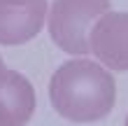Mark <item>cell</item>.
<instances>
[{
  "label": "cell",
  "instance_id": "6da1fadb",
  "mask_svg": "<svg viewBox=\"0 0 128 126\" xmlns=\"http://www.w3.org/2000/svg\"><path fill=\"white\" fill-rule=\"evenodd\" d=\"M49 100L61 117L77 124L105 119L116 100L114 77L100 63L77 58L54 72L49 82Z\"/></svg>",
  "mask_w": 128,
  "mask_h": 126
},
{
  "label": "cell",
  "instance_id": "7a4b0ae2",
  "mask_svg": "<svg viewBox=\"0 0 128 126\" xmlns=\"http://www.w3.org/2000/svg\"><path fill=\"white\" fill-rule=\"evenodd\" d=\"M105 12H110V0H54L49 7L54 44L74 56L88 54V33Z\"/></svg>",
  "mask_w": 128,
  "mask_h": 126
},
{
  "label": "cell",
  "instance_id": "3957f363",
  "mask_svg": "<svg viewBox=\"0 0 128 126\" xmlns=\"http://www.w3.org/2000/svg\"><path fill=\"white\" fill-rule=\"evenodd\" d=\"M88 51L112 70H128V12H105L88 33Z\"/></svg>",
  "mask_w": 128,
  "mask_h": 126
},
{
  "label": "cell",
  "instance_id": "277c9868",
  "mask_svg": "<svg viewBox=\"0 0 128 126\" xmlns=\"http://www.w3.org/2000/svg\"><path fill=\"white\" fill-rule=\"evenodd\" d=\"M47 10V0H35L26 5L0 3V44L14 47L33 40L44 26Z\"/></svg>",
  "mask_w": 128,
  "mask_h": 126
},
{
  "label": "cell",
  "instance_id": "5b68a950",
  "mask_svg": "<svg viewBox=\"0 0 128 126\" xmlns=\"http://www.w3.org/2000/svg\"><path fill=\"white\" fill-rule=\"evenodd\" d=\"M35 112V89L16 70L0 79V126H26Z\"/></svg>",
  "mask_w": 128,
  "mask_h": 126
},
{
  "label": "cell",
  "instance_id": "8992f818",
  "mask_svg": "<svg viewBox=\"0 0 128 126\" xmlns=\"http://www.w3.org/2000/svg\"><path fill=\"white\" fill-rule=\"evenodd\" d=\"M2 5H26V3H35V0H0Z\"/></svg>",
  "mask_w": 128,
  "mask_h": 126
},
{
  "label": "cell",
  "instance_id": "52a82bcc",
  "mask_svg": "<svg viewBox=\"0 0 128 126\" xmlns=\"http://www.w3.org/2000/svg\"><path fill=\"white\" fill-rule=\"evenodd\" d=\"M5 72H7V68H5V63H2V56H0V79H2Z\"/></svg>",
  "mask_w": 128,
  "mask_h": 126
},
{
  "label": "cell",
  "instance_id": "ba28073f",
  "mask_svg": "<svg viewBox=\"0 0 128 126\" xmlns=\"http://www.w3.org/2000/svg\"><path fill=\"white\" fill-rule=\"evenodd\" d=\"M124 126H128V117H126V124H124Z\"/></svg>",
  "mask_w": 128,
  "mask_h": 126
}]
</instances>
